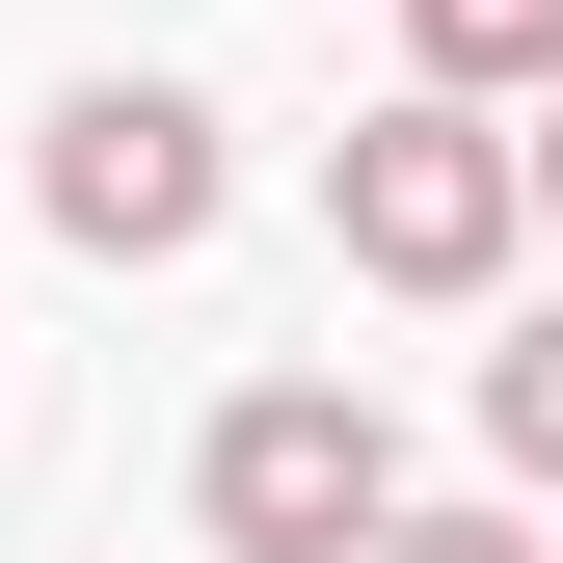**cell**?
I'll return each instance as SVG.
<instances>
[{
    "mask_svg": "<svg viewBox=\"0 0 563 563\" xmlns=\"http://www.w3.org/2000/svg\"><path fill=\"white\" fill-rule=\"evenodd\" d=\"M27 188H54V242H81V268H188V242L242 216V162H216V108H188V81H81V108L27 134Z\"/></svg>",
    "mask_w": 563,
    "mask_h": 563,
    "instance_id": "obj_2",
    "label": "cell"
},
{
    "mask_svg": "<svg viewBox=\"0 0 563 563\" xmlns=\"http://www.w3.org/2000/svg\"><path fill=\"white\" fill-rule=\"evenodd\" d=\"M188 483H216V537H242V563H349V537L402 510V430H376L349 376H242Z\"/></svg>",
    "mask_w": 563,
    "mask_h": 563,
    "instance_id": "obj_3",
    "label": "cell"
},
{
    "mask_svg": "<svg viewBox=\"0 0 563 563\" xmlns=\"http://www.w3.org/2000/svg\"><path fill=\"white\" fill-rule=\"evenodd\" d=\"M537 216H563V81H537Z\"/></svg>",
    "mask_w": 563,
    "mask_h": 563,
    "instance_id": "obj_7",
    "label": "cell"
},
{
    "mask_svg": "<svg viewBox=\"0 0 563 563\" xmlns=\"http://www.w3.org/2000/svg\"><path fill=\"white\" fill-rule=\"evenodd\" d=\"M322 242L376 268V296H510V242H537V134L456 108V81H402V108L322 162Z\"/></svg>",
    "mask_w": 563,
    "mask_h": 563,
    "instance_id": "obj_1",
    "label": "cell"
},
{
    "mask_svg": "<svg viewBox=\"0 0 563 563\" xmlns=\"http://www.w3.org/2000/svg\"><path fill=\"white\" fill-rule=\"evenodd\" d=\"M483 456H510V483H537V510H563V296H537L510 349H483Z\"/></svg>",
    "mask_w": 563,
    "mask_h": 563,
    "instance_id": "obj_5",
    "label": "cell"
},
{
    "mask_svg": "<svg viewBox=\"0 0 563 563\" xmlns=\"http://www.w3.org/2000/svg\"><path fill=\"white\" fill-rule=\"evenodd\" d=\"M349 563H537V483H510V510H376Z\"/></svg>",
    "mask_w": 563,
    "mask_h": 563,
    "instance_id": "obj_6",
    "label": "cell"
},
{
    "mask_svg": "<svg viewBox=\"0 0 563 563\" xmlns=\"http://www.w3.org/2000/svg\"><path fill=\"white\" fill-rule=\"evenodd\" d=\"M402 54H430L456 108H510V81H563V0H402Z\"/></svg>",
    "mask_w": 563,
    "mask_h": 563,
    "instance_id": "obj_4",
    "label": "cell"
}]
</instances>
